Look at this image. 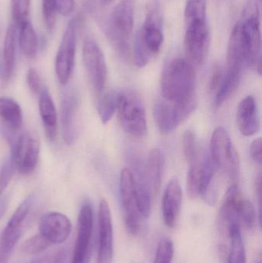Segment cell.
<instances>
[{"instance_id":"6da1fadb","label":"cell","mask_w":262,"mask_h":263,"mask_svg":"<svg viewBox=\"0 0 262 263\" xmlns=\"http://www.w3.org/2000/svg\"><path fill=\"white\" fill-rule=\"evenodd\" d=\"M207 0H187L184 12V46L186 60L193 65L204 63L210 45Z\"/></svg>"},{"instance_id":"7a4b0ae2","label":"cell","mask_w":262,"mask_h":263,"mask_svg":"<svg viewBox=\"0 0 262 263\" xmlns=\"http://www.w3.org/2000/svg\"><path fill=\"white\" fill-rule=\"evenodd\" d=\"M162 24L163 15L159 0H150L144 23L138 29L134 43V62L138 68L146 66L152 55L159 52L164 42Z\"/></svg>"},{"instance_id":"3957f363","label":"cell","mask_w":262,"mask_h":263,"mask_svg":"<svg viewBox=\"0 0 262 263\" xmlns=\"http://www.w3.org/2000/svg\"><path fill=\"white\" fill-rule=\"evenodd\" d=\"M195 72L186 59L169 61L161 76L162 94L166 101L176 103L195 98Z\"/></svg>"},{"instance_id":"277c9868","label":"cell","mask_w":262,"mask_h":263,"mask_svg":"<svg viewBox=\"0 0 262 263\" xmlns=\"http://www.w3.org/2000/svg\"><path fill=\"white\" fill-rule=\"evenodd\" d=\"M135 0H119L108 23V37L123 58L130 55V40L134 28Z\"/></svg>"},{"instance_id":"5b68a950","label":"cell","mask_w":262,"mask_h":263,"mask_svg":"<svg viewBox=\"0 0 262 263\" xmlns=\"http://www.w3.org/2000/svg\"><path fill=\"white\" fill-rule=\"evenodd\" d=\"M243 40L248 52L247 65L256 68L261 73V35L260 25L259 8L257 0H249L245 7L241 20Z\"/></svg>"},{"instance_id":"8992f818","label":"cell","mask_w":262,"mask_h":263,"mask_svg":"<svg viewBox=\"0 0 262 263\" xmlns=\"http://www.w3.org/2000/svg\"><path fill=\"white\" fill-rule=\"evenodd\" d=\"M211 158L215 167L230 180L237 181L240 174V160L229 133L223 127L214 130L211 138Z\"/></svg>"},{"instance_id":"52a82bcc","label":"cell","mask_w":262,"mask_h":263,"mask_svg":"<svg viewBox=\"0 0 262 263\" xmlns=\"http://www.w3.org/2000/svg\"><path fill=\"white\" fill-rule=\"evenodd\" d=\"M117 112L120 124L128 134L143 138L148 133L146 110L141 100L132 92L118 93Z\"/></svg>"},{"instance_id":"ba28073f","label":"cell","mask_w":262,"mask_h":263,"mask_svg":"<svg viewBox=\"0 0 262 263\" xmlns=\"http://www.w3.org/2000/svg\"><path fill=\"white\" fill-rule=\"evenodd\" d=\"M119 187L122 208L126 228L130 234H138L143 219L138 209L135 179L132 170L128 168L122 170Z\"/></svg>"},{"instance_id":"9c48e42d","label":"cell","mask_w":262,"mask_h":263,"mask_svg":"<svg viewBox=\"0 0 262 263\" xmlns=\"http://www.w3.org/2000/svg\"><path fill=\"white\" fill-rule=\"evenodd\" d=\"M83 60L92 89L101 94L107 80V65L101 48L92 39H86L83 43Z\"/></svg>"},{"instance_id":"30bf717a","label":"cell","mask_w":262,"mask_h":263,"mask_svg":"<svg viewBox=\"0 0 262 263\" xmlns=\"http://www.w3.org/2000/svg\"><path fill=\"white\" fill-rule=\"evenodd\" d=\"M77 26V18L71 20L65 31L55 57V72L62 85H66L69 82L73 72L76 48Z\"/></svg>"},{"instance_id":"8fae6325","label":"cell","mask_w":262,"mask_h":263,"mask_svg":"<svg viewBox=\"0 0 262 263\" xmlns=\"http://www.w3.org/2000/svg\"><path fill=\"white\" fill-rule=\"evenodd\" d=\"M93 210L90 204H83L78 216L77 237L71 263H89L92 250Z\"/></svg>"},{"instance_id":"7c38bea8","label":"cell","mask_w":262,"mask_h":263,"mask_svg":"<svg viewBox=\"0 0 262 263\" xmlns=\"http://www.w3.org/2000/svg\"><path fill=\"white\" fill-rule=\"evenodd\" d=\"M11 155L15 168L21 174L32 173L38 162L39 145L38 141L30 134L25 133L18 136L12 144Z\"/></svg>"},{"instance_id":"4fadbf2b","label":"cell","mask_w":262,"mask_h":263,"mask_svg":"<svg viewBox=\"0 0 262 263\" xmlns=\"http://www.w3.org/2000/svg\"><path fill=\"white\" fill-rule=\"evenodd\" d=\"M98 247L97 263H112L113 229L109 204L102 199L98 206Z\"/></svg>"},{"instance_id":"5bb4252c","label":"cell","mask_w":262,"mask_h":263,"mask_svg":"<svg viewBox=\"0 0 262 263\" xmlns=\"http://www.w3.org/2000/svg\"><path fill=\"white\" fill-rule=\"evenodd\" d=\"M39 233L51 244H62L72 231V223L63 213L51 212L42 216L38 223Z\"/></svg>"},{"instance_id":"9a60e30c","label":"cell","mask_w":262,"mask_h":263,"mask_svg":"<svg viewBox=\"0 0 262 263\" xmlns=\"http://www.w3.org/2000/svg\"><path fill=\"white\" fill-rule=\"evenodd\" d=\"M79 97L73 89L64 92L61 103V124L63 139L68 145L73 143L77 136V117Z\"/></svg>"},{"instance_id":"2e32d148","label":"cell","mask_w":262,"mask_h":263,"mask_svg":"<svg viewBox=\"0 0 262 263\" xmlns=\"http://www.w3.org/2000/svg\"><path fill=\"white\" fill-rule=\"evenodd\" d=\"M183 191L178 178L173 177L168 182L162 200L163 222L168 228H173L181 212Z\"/></svg>"},{"instance_id":"e0dca14e","label":"cell","mask_w":262,"mask_h":263,"mask_svg":"<svg viewBox=\"0 0 262 263\" xmlns=\"http://www.w3.org/2000/svg\"><path fill=\"white\" fill-rule=\"evenodd\" d=\"M131 162L133 168L134 179L136 190L138 209L143 219H147L150 216L152 205V191L146 176V168L138 158L131 156Z\"/></svg>"},{"instance_id":"ac0fdd59","label":"cell","mask_w":262,"mask_h":263,"mask_svg":"<svg viewBox=\"0 0 262 263\" xmlns=\"http://www.w3.org/2000/svg\"><path fill=\"white\" fill-rule=\"evenodd\" d=\"M237 126L243 136H254L260 129V119L255 98L248 96L238 105L236 112Z\"/></svg>"},{"instance_id":"d6986e66","label":"cell","mask_w":262,"mask_h":263,"mask_svg":"<svg viewBox=\"0 0 262 263\" xmlns=\"http://www.w3.org/2000/svg\"><path fill=\"white\" fill-rule=\"evenodd\" d=\"M215 170L216 167L210 155L205 153L201 157L198 196L210 205H215L217 200L216 190L213 184Z\"/></svg>"},{"instance_id":"ffe728a7","label":"cell","mask_w":262,"mask_h":263,"mask_svg":"<svg viewBox=\"0 0 262 263\" xmlns=\"http://www.w3.org/2000/svg\"><path fill=\"white\" fill-rule=\"evenodd\" d=\"M248 52L241 34L239 23L232 29L229 37L227 49V69L232 70H243L247 65Z\"/></svg>"},{"instance_id":"44dd1931","label":"cell","mask_w":262,"mask_h":263,"mask_svg":"<svg viewBox=\"0 0 262 263\" xmlns=\"http://www.w3.org/2000/svg\"><path fill=\"white\" fill-rule=\"evenodd\" d=\"M38 109L46 136L49 140L53 141L57 134V114L53 100L47 88H42L39 92Z\"/></svg>"},{"instance_id":"7402d4cb","label":"cell","mask_w":262,"mask_h":263,"mask_svg":"<svg viewBox=\"0 0 262 263\" xmlns=\"http://www.w3.org/2000/svg\"><path fill=\"white\" fill-rule=\"evenodd\" d=\"M17 26H9L5 35L3 55V76L5 81L12 78L16 60Z\"/></svg>"},{"instance_id":"603a6c76","label":"cell","mask_w":262,"mask_h":263,"mask_svg":"<svg viewBox=\"0 0 262 263\" xmlns=\"http://www.w3.org/2000/svg\"><path fill=\"white\" fill-rule=\"evenodd\" d=\"M153 115L158 129L164 133H172L180 124L172 103L159 100L154 105Z\"/></svg>"},{"instance_id":"cb8c5ba5","label":"cell","mask_w":262,"mask_h":263,"mask_svg":"<svg viewBox=\"0 0 262 263\" xmlns=\"http://www.w3.org/2000/svg\"><path fill=\"white\" fill-rule=\"evenodd\" d=\"M163 156L158 148L151 150L148 156L146 171L152 195L155 196L162 185L163 173Z\"/></svg>"},{"instance_id":"d4e9b609","label":"cell","mask_w":262,"mask_h":263,"mask_svg":"<svg viewBox=\"0 0 262 263\" xmlns=\"http://www.w3.org/2000/svg\"><path fill=\"white\" fill-rule=\"evenodd\" d=\"M0 119L9 130L19 129L23 123V111L19 105L12 99L0 98Z\"/></svg>"},{"instance_id":"484cf974","label":"cell","mask_w":262,"mask_h":263,"mask_svg":"<svg viewBox=\"0 0 262 263\" xmlns=\"http://www.w3.org/2000/svg\"><path fill=\"white\" fill-rule=\"evenodd\" d=\"M241 71L226 69L225 71L223 82L216 91L215 98V107L218 109L221 107L227 100L231 98L238 89L241 79Z\"/></svg>"},{"instance_id":"4316f807","label":"cell","mask_w":262,"mask_h":263,"mask_svg":"<svg viewBox=\"0 0 262 263\" xmlns=\"http://www.w3.org/2000/svg\"><path fill=\"white\" fill-rule=\"evenodd\" d=\"M20 49L28 59L35 58L38 51V41L36 32L30 22L27 21L19 26Z\"/></svg>"},{"instance_id":"83f0119b","label":"cell","mask_w":262,"mask_h":263,"mask_svg":"<svg viewBox=\"0 0 262 263\" xmlns=\"http://www.w3.org/2000/svg\"><path fill=\"white\" fill-rule=\"evenodd\" d=\"M230 250L228 263H246V249L241 236V227L234 225L229 230Z\"/></svg>"},{"instance_id":"f1b7e54d","label":"cell","mask_w":262,"mask_h":263,"mask_svg":"<svg viewBox=\"0 0 262 263\" xmlns=\"http://www.w3.org/2000/svg\"><path fill=\"white\" fill-rule=\"evenodd\" d=\"M118 97V92L112 91L105 94L98 102V116L103 124L109 123L116 112Z\"/></svg>"},{"instance_id":"f546056e","label":"cell","mask_w":262,"mask_h":263,"mask_svg":"<svg viewBox=\"0 0 262 263\" xmlns=\"http://www.w3.org/2000/svg\"><path fill=\"white\" fill-rule=\"evenodd\" d=\"M238 220L240 226L246 230H252L256 226V212L252 202L248 199L241 198L238 204Z\"/></svg>"},{"instance_id":"4dcf8cb0","label":"cell","mask_w":262,"mask_h":263,"mask_svg":"<svg viewBox=\"0 0 262 263\" xmlns=\"http://www.w3.org/2000/svg\"><path fill=\"white\" fill-rule=\"evenodd\" d=\"M32 201H33V197L29 196L20 203L9 219L7 225L5 227V230H13L22 228V224L24 222L26 216L30 211Z\"/></svg>"},{"instance_id":"1f68e13d","label":"cell","mask_w":262,"mask_h":263,"mask_svg":"<svg viewBox=\"0 0 262 263\" xmlns=\"http://www.w3.org/2000/svg\"><path fill=\"white\" fill-rule=\"evenodd\" d=\"M200 165H201V156L189 164V171L187 174V192L190 198L196 199L198 196V187H199Z\"/></svg>"},{"instance_id":"d6a6232c","label":"cell","mask_w":262,"mask_h":263,"mask_svg":"<svg viewBox=\"0 0 262 263\" xmlns=\"http://www.w3.org/2000/svg\"><path fill=\"white\" fill-rule=\"evenodd\" d=\"M50 245V242L39 233L25 241L22 245L21 251L28 256L39 254L46 251Z\"/></svg>"},{"instance_id":"836d02e7","label":"cell","mask_w":262,"mask_h":263,"mask_svg":"<svg viewBox=\"0 0 262 263\" xmlns=\"http://www.w3.org/2000/svg\"><path fill=\"white\" fill-rule=\"evenodd\" d=\"M29 9L30 0H11L12 20L17 27L29 21Z\"/></svg>"},{"instance_id":"e575fe53","label":"cell","mask_w":262,"mask_h":263,"mask_svg":"<svg viewBox=\"0 0 262 263\" xmlns=\"http://www.w3.org/2000/svg\"><path fill=\"white\" fill-rule=\"evenodd\" d=\"M183 149L189 165L193 162L199 156L196 137L193 132L187 130L183 135Z\"/></svg>"},{"instance_id":"d590c367","label":"cell","mask_w":262,"mask_h":263,"mask_svg":"<svg viewBox=\"0 0 262 263\" xmlns=\"http://www.w3.org/2000/svg\"><path fill=\"white\" fill-rule=\"evenodd\" d=\"M174 245L171 239L163 238L158 242L153 263H172Z\"/></svg>"},{"instance_id":"8d00e7d4","label":"cell","mask_w":262,"mask_h":263,"mask_svg":"<svg viewBox=\"0 0 262 263\" xmlns=\"http://www.w3.org/2000/svg\"><path fill=\"white\" fill-rule=\"evenodd\" d=\"M23 235L22 228L13 230H3L0 236V247L5 253L10 255L15 246Z\"/></svg>"},{"instance_id":"74e56055","label":"cell","mask_w":262,"mask_h":263,"mask_svg":"<svg viewBox=\"0 0 262 263\" xmlns=\"http://www.w3.org/2000/svg\"><path fill=\"white\" fill-rule=\"evenodd\" d=\"M15 162L12 155L9 156L0 166V196L6 190L13 176Z\"/></svg>"},{"instance_id":"f35d334b","label":"cell","mask_w":262,"mask_h":263,"mask_svg":"<svg viewBox=\"0 0 262 263\" xmlns=\"http://www.w3.org/2000/svg\"><path fill=\"white\" fill-rule=\"evenodd\" d=\"M43 18L49 31L53 30L56 20V2L55 0H42Z\"/></svg>"},{"instance_id":"ab89813d","label":"cell","mask_w":262,"mask_h":263,"mask_svg":"<svg viewBox=\"0 0 262 263\" xmlns=\"http://www.w3.org/2000/svg\"><path fill=\"white\" fill-rule=\"evenodd\" d=\"M66 259V251L64 250H58L37 258L31 263H65Z\"/></svg>"},{"instance_id":"60d3db41","label":"cell","mask_w":262,"mask_h":263,"mask_svg":"<svg viewBox=\"0 0 262 263\" xmlns=\"http://www.w3.org/2000/svg\"><path fill=\"white\" fill-rule=\"evenodd\" d=\"M26 80H27L28 86H29L31 92L32 94H35V95L39 93L43 86H42L41 78H40L38 72L35 69L31 68L28 71Z\"/></svg>"},{"instance_id":"b9f144b4","label":"cell","mask_w":262,"mask_h":263,"mask_svg":"<svg viewBox=\"0 0 262 263\" xmlns=\"http://www.w3.org/2000/svg\"><path fill=\"white\" fill-rule=\"evenodd\" d=\"M224 75L225 71L220 66H216L214 69L209 83V87L211 92H216L218 90V87L223 82Z\"/></svg>"},{"instance_id":"7bdbcfd3","label":"cell","mask_w":262,"mask_h":263,"mask_svg":"<svg viewBox=\"0 0 262 263\" xmlns=\"http://www.w3.org/2000/svg\"><path fill=\"white\" fill-rule=\"evenodd\" d=\"M57 12L62 15L67 16L73 11L75 0H55Z\"/></svg>"},{"instance_id":"ee69618b","label":"cell","mask_w":262,"mask_h":263,"mask_svg":"<svg viewBox=\"0 0 262 263\" xmlns=\"http://www.w3.org/2000/svg\"><path fill=\"white\" fill-rule=\"evenodd\" d=\"M261 147L262 141L261 138L255 139L252 142L250 147L251 156L252 159L257 163H261Z\"/></svg>"},{"instance_id":"f6af8a7d","label":"cell","mask_w":262,"mask_h":263,"mask_svg":"<svg viewBox=\"0 0 262 263\" xmlns=\"http://www.w3.org/2000/svg\"><path fill=\"white\" fill-rule=\"evenodd\" d=\"M8 207V200L6 197L0 196V219L4 216Z\"/></svg>"},{"instance_id":"bcb514c9","label":"cell","mask_w":262,"mask_h":263,"mask_svg":"<svg viewBox=\"0 0 262 263\" xmlns=\"http://www.w3.org/2000/svg\"><path fill=\"white\" fill-rule=\"evenodd\" d=\"M9 254L5 253L1 247H0V263H7L8 258H9Z\"/></svg>"},{"instance_id":"7dc6e473","label":"cell","mask_w":262,"mask_h":263,"mask_svg":"<svg viewBox=\"0 0 262 263\" xmlns=\"http://www.w3.org/2000/svg\"><path fill=\"white\" fill-rule=\"evenodd\" d=\"M103 1H104L105 3H107L108 4V3H112L113 0H103Z\"/></svg>"}]
</instances>
